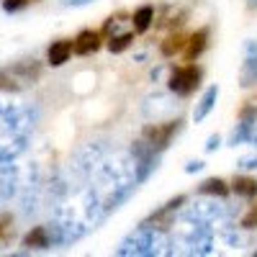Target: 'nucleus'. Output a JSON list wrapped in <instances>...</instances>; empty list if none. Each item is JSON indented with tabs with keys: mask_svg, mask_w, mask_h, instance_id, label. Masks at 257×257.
I'll return each mask as SVG.
<instances>
[{
	"mask_svg": "<svg viewBox=\"0 0 257 257\" xmlns=\"http://www.w3.org/2000/svg\"><path fill=\"white\" fill-rule=\"evenodd\" d=\"M72 57V39H57L47 49V62L52 67H62L64 62H70Z\"/></svg>",
	"mask_w": 257,
	"mask_h": 257,
	"instance_id": "9d476101",
	"label": "nucleus"
},
{
	"mask_svg": "<svg viewBox=\"0 0 257 257\" xmlns=\"http://www.w3.org/2000/svg\"><path fill=\"white\" fill-rule=\"evenodd\" d=\"M239 85L242 88L257 85V44L254 41H247V57H244L242 72H239Z\"/></svg>",
	"mask_w": 257,
	"mask_h": 257,
	"instance_id": "6e6552de",
	"label": "nucleus"
},
{
	"mask_svg": "<svg viewBox=\"0 0 257 257\" xmlns=\"http://www.w3.org/2000/svg\"><path fill=\"white\" fill-rule=\"evenodd\" d=\"M13 237V216L11 213H0V244H8Z\"/></svg>",
	"mask_w": 257,
	"mask_h": 257,
	"instance_id": "6ab92c4d",
	"label": "nucleus"
},
{
	"mask_svg": "<svg viewBox=\"0 0 257 257\" xmlns=\"http://www.w3.org/2000/svg\"><path fill=\"white\" fill-rule=\"evenodd\" d=\"M132 44H134V34H116V36L108 39V52L111 54H121Z\"/></svg>",
	"mask_w": 257,
	"mask_h": 257,
	"instance_id": "f3484780",
	"label": "nucleus"
},
{
	"mask_svg": "<svg viewBox=\"0 0 257 257\" xmlns=\"http://www.w3.org/2000/svg\"><path fill=\"white\" fill-rule=\"evenodd\" d=\"M247 6L249 8H257V0H247Z\"/></svg>",
	"mask_w": 257,
	"mask_h": 257,
	"instance_id": "bb28decb",
	"label": "nucleus"
},
{
	"mask_svg": "<svg viewBox=\"0 0 257 257\" xmlns=\"http://www.w3.org/2000/svg\"><path fill=\"white\" fill-rule=\"evenodd\" d=\"M229 190H234L239 198L252 201V198H257V180H254V178H247V175H239V178L231 180Z\"/></svg>",
	"mask_w": 257,
	"mask_h": 257,
	"instance_id": "f8f14e48",
	"label": "nucleus"
},
{
	"mask_svg": "<svg viewBox=\"0 0 257 257\" xmlns=\"http://www.w3.org/2000/svg\"><path fill=\"white\" fill-rule=\"evenodd\" d=\"M29 3L31 0H3V11L6 13H18V11H24Z\"/></svg>",
	"mask_w": 257,
	"mask_h": 257,
	"instance_id": "aec40b11",
	"label": "nucleus"
},
{
	"mask_svg": "<svg viewBox=\"0 0 257 257\" xmlns=\"http://www.w3.org/2000/svg\"><path fill=\"white\" fill-rule=\"evenodd\" d=\"M98 49H100V34L93 31V29L80 31V34L75 36V41H72V52L80 54V57H88V54H93V52H98Z\"/></svg>",
	"mask_w": 257,
	"mask_h": 257,
	"instance_id": "1a4fd4ad",
	"label": "nucleus"
},
{
	"mask_svg": "<svg viewBox=\"0 0 257 257\" xmlns=\"http://www.w3.org/2000/svg\"><path fill=\"white\" fill-rule=\"evenodd\" d=\"M64 8H82V6H90L93 0H59Z\"/></svg>",
	"mask_w": 257,
	"mask_h": 257,
	"instance_id": "5701e85b",
	"label": "nucleus"
},
{
	"mask_svg": "<svg viewBox=\"0 0 257 257\" xmlns=\"http://www.w3.org/2000/svg\"><path fill=\"white\" fill-rule=\"evenodd\" d=\"M21 90H24V85L13 77V72L8 67L0 70V93H21Z\"/></svg>",
	"mask_w": 257,
	"mask_h": 257,
	"instance_id": "a211bd4d",
	"label": "nucleus"
},
{
	"mask_svg": "<svg viewBox=\"0 0 257 257\" xmlns=\"http://www.w3.org/2000/svg\"><path fill=\"white\" fill-rule=\"evenodd\" d=\"M247 142H249L252 147H257V123L252 126V134H249V139H247Z\"/></svg>",
	"mask_w": 257,
	"mask_h": 257,
	"instance_id": "a878e982",
	"label": "nucleus"
},
{
	"mask_svg": "<svg viewBox=\"0 0 257 257\" xmlns=\"http://www.w3.org/2000/svg\"><path fill=\"white\" fill-rule=\"evenodd\" d=\"M201 196H213V198H226L229 196V183L221 178H208L198 185Z\"/></svg>",
	"mask_w": 257,
	"mask_h": 257,
	"instance_id": "ddd939ff",
	"label": "nucleus"
},
{
	"mask_svg": "<svg viewBox=\"0 0 257 257\" xmlns=\"http://www.w3.org/2000/svg\"><path fill=\"white\" fill-rule=\"evenodd\" d=\"M183 128V121L175 118V121H167V123H149L144 126L142 132V139L147 142V147L152 149L155 155H162L165 149L170 147V142H173V137Z\"/></svg>",
	"mask_w": 257,
	"mask_h": 257,
	"instance_id": "f257e3e1",
	"label": "nucleus"
},
{
	"mask_svg": "<svg viewBox=\"0 0 257 257\" xmlns=\"http://www.w3.org/2000/svg\"><path fill=\"white\" fill-rule=\"evenodd\" d=\"M208 36H211V31L203 26V29H198L196 34H190V36L185 39L183 54H185V59H188V62H196V59L206 52V47H208Z\"/></svg>",
	"mask_w": 257,
	"mask_h": 257,
	"instance_id": "0eeeda50",
	"label": "nucleus"
},
{
	"mask_svg": "<svg viewBox=\"0 0 257 257\" xmlns=\"http://www.w3.org/2000/svg\"><path fill=\"white\" fill-rule=\"evenodd\" d=\"M254 123H257V103L249 100L247 105H242V111H239V123H237V128L231 132L229 144H231V147L244 144V142L249 139V134H252V126H254Z\"/></svg>",
	"mask_w": 257,
	"mask_h": 257,
	"instance_id": "7ed1b4c3",
	"label": "nucleus"
},
{
	"mask_svg": "<svg viewBox=\"0 0 257 257\" xmlns=\"http://www.w3.org/2000/svg\"><path fill=\"white\" fill-rule=\"evenodd\" d=\"M11 72H13V77L21 82V85H34V82H39V77H41V72H44V67H41V62L39 59H18L13 67H8Z\"/></svg>",
	"mask_w": 257,
	"mask_h": 257,
	"instance_id": "423d86ee",
	"label": "nucleus"
},
{
	"mask_svg": "<svg viewBox=\"0 0 257 257\" xmlns=\"http://www.w3.org/2000/svg\"><path fill=\"white\" fill-rule=\"evenodd\" d=\"M183 203H185V196H175L173 201H167L162 208H157L152 216H149V221H144L142 226H147V229H170L173 221H175V211Z\"/></svg>",
	"mask_w": 257,
	"mask_h": 257,
	"instance_id": "20e7f679",
	"label": "nucleus"
},
{
	"mask_svg": "<svg viewBox=\"0 0 257 257\" xmlns=\"http://www.w3.org/2000/svg\"><path fill=\"white\" fill-rule=\"evenodd\" d=\"M216 100H219V85H211V88L201 95V100L196 103V108H193V121L196 123H201L211 111H213V105H216Z\"/></svg>",
	"mask_w": 257,
	"mask_h": 257,
	"instance_id": "9b49d317",
	"label": "nucleus"
},
{
	"mask_svg": "<svg viewBox=\"0 0 257 257\" xmlns=\"http://www.w3.org/2000/svg\"><path fill=\"white\" fill-rule=\"evenodd\" d=\"M219 147H221V137H219V134L208 137V142H206V152H216Z\"/></svg>",
	"mask_w": 257,
	"mask_h": 257,
	"instance_id": "4be33fe9",
	"label": "nucleus"
},
{
	"mask_svg": "<svg viewBox=\"0 0 257 257\" xmlns=\"http://www.w3.org/2000/svg\"><path fill=\"white\" fill-rule=\"evenodd\" d=\"M252 254H254V257H257V249H254V252H252Z\"/></svg>",
	"mask_w": 257,
	"mask_h": 257,
	"instance_id": "cd10ccee",
	"label": "nucleus"
},
{
	"mask_svg": "<svg viewBox=\"0 0 257 257\" xmlns=\"http://www.w3.org/2000/svg\"><path fill=\"white\" fill-rule=\"evenodd\" d=\"M185 39L188 36H183V34H173V36H167L162 44H160V52H162V57H175V54H180L183 52V47H185Z\"/></svg>",
	"mask_w": 257,
	"mask_h": 257,
	"instance_id": "dca6fc26",
	"label": "nucleus"
},
{
	"mask_svg": "<svg viewBox=\"0 0 257 257\" xmlns=\"http://www.w3.org/2000/svg\"><path fill=\"white\" fill-rule=\"evenodd\" d=\"M239 167L242 170H257V157H242L239 160Z\"/></svg>",
	"mask_w": 257,
	"mask_h": 257,
	"instance_id": "b1692460",
	"label": "nucleus"
},
{
	"mask_svg": "<svg viewBox=\"0 0 257 257\" xmlns=\"http://www.w3.org/2000/svg\"><path fill=\"white\" fill-rule=\"evenodd\" d=\"M242 226H244V229H254V226H257V206L242 219Z\"/></svg>",
	"mask_w": 257,
	"mask_h": 257,
	"instance_id": "412c9836",
	"label": "nucleus"
},
{
	"mask_svg": "<svg viewBox=\"0 0 257 257\" xmlns=\"http://www.w3.org/2000/svg\"><path fill=\"white\" fill-rule=\"evenodd\" d=\"M157 165H160V155H147V157H142V160H139V167H137L134 183H144V180L157 170Z\"/></svg>",
	"mask_w": 257,
	"mask_h": 257,
	"instance_id": "2eb2a0df",
	"label": "nucleus"
},
{
	"mask_svg": "<svg viewBox=\"0 0 257 257\" xmlns=\"http://www.w3.org/2000/svg\"><path fill=\"white\" fill-rule=\"evenodd\" d=\"M203 165H206V162H201V160H193V162H188V165H185V173H201Z\"/></svg>",
	"mask_w": 257,
	"mask_h": 257,
	"instance_id": "393cba45",
	"label": "nucleus"
},
{
	"mask_svg": "<svg viewBox=\"0 0 257 257\" xmlns=\"http://www.w3.org/2000/svg\"><path fill=\"white\" fill-rule=\"evenodd\" d=\"M59 242V231L57 226H34L31 231L24 234V247L26 249H49L52 244Z\"/></svg>",
	"mask_w": 257,
	"mask_h": 257,
	"instance_id": "39448f33",
	"label": "nucleus"
},
{
	"mask_svg": "<svg viewBox=\"0 0 257 257\" xmlns=\"http://www.w3.org/2000/svg\"><path fill=\"white\" fill-rule=\"evenodd\" d=\"M152 21H155V8L152 6H142L134 13V31L137 34H147L149 26H152Z\"/></svg>",
	"mask_w": 257,
	"mask_h": 257,
	"instance_id": "4468645a",
	"label": "nucleus"
},
{
	"mask_svg": "<svg viewBox=\"0 0 257 257\" xmlns=\"http://www.w3.org/2000/svg\"><path fill=\"white\" fill-rule=\"evenodd\" d=\"M201 85V70L196 64H183V67H173L167 80V88L173 90L175 95H190Z\"/></svg>",
	"mask_w": 257,
	"mask_h": 257,
	"instance_id": "f03ea898",
	"label": "nucleus"
}]
</instances>
